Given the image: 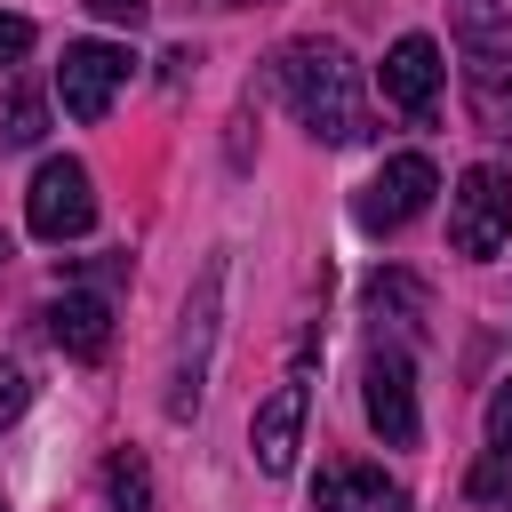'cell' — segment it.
<instances>
[{"instance_id": "1", "label": "cell", "mask_w": 512, "mask_h": 512, "mask_svg": "<svg viewBox=\"0 0 512 512\" xmlns=\"http://www.w3.org/2000/svg\"><path fill=\"white\" fill-rule=\"evenodd\" d=\"M280 96L304 120L312 144H352L360 136V72L344 40H288L280 48Z\"/></svg>"}, {"instance_id": "2", "label": "cell", "mask_w": 512, "mask_h": 512, "mask_svg": "<svg viewBox=\"0 0 512 512\" xmlns=\"http://www.w3.org/2000/svg\"><path fill=\"white\" fill-rule=\"evenodd\" d=\"M216 320H224V264H208L200 288L184 296V328H176V352H168V416H176V424L200 416L208 352H216Z\"/></svg>"}, {"instance_id": "3", "label": "cell", "mask_w": 512, "mask_h": 512, "mask_svg": "<svg viewBox=\"0 0 512 512\" xmlns=\"http://www.w3.org/2000/svg\"><path fill=\"white\" fill-rule=\"evenodd\" d=\"M24 224H32V240H80V232L96 224V184H88V168H80L72 152H48V160L32 168V184H24Z\"/></svg>"}, {"instance_id": "4", "label": "cell", "mask_w": 512, "mask_h": 512, "mask_svg": "<svg viewBox=\"0 0 512 512\" xmlns=\"http://www.w3.org/2000/svg\"><path fill=\"white\" fill-rule=\"evenodd\" d=\"M512 240V168L480 160L456 176V208H448V248L456 256H496Z\"/></svg>"}, {"instance_id": "5", "label": "cell", "mask_w": 512, "mask_h": 512, "mask_svg": "<svg viewBox=\"0 0 512 512\" xmlns=\"http://www.w3.org/2000/svg\"><path fill=\"white\" fill-rule=\"evenodd\" d=\"M128 72H136V56L120 48V40H72L64 48V64H56V96H64V112L72 120H104L112 112V96L128 88Z\"/></svg>"}, {"instance_id": "6", "label": "cell", "mask_w": 512, "mask_h": 512, "mask_svg": "<svg viewBox=\"0 0 512 512\" xmlns=\"http://www.w3.org/2000/svg\"><path fill=\"white\" fill-rule=\"evenodd\" d=\"M464 32H472V48H464V88H472L480 120H488L496 136H512V24H488L480 0H464Z\"/></svg>"}, {"instance_id": "7", "label": "cell", "mask_w": 512, "mask_h": 512, "mask_svg": "<svg viewBox=\"0 0 512 512\" xmlns=\"http://www.w3.org/2000/svg\"><path fill=\"white\" fill-rule=\"evenodd\" d=\"M432 192H440V168H432L424 152H392V160L368 176V192H360V208H352V216H360L368 232H400L408 216H424V200H432Z\"/></svg>"}, {"instance_id": "8", "label": "cell", "mask_w": 512, "mask_h": 512, "mask_svg": "<svg viewBox=\"0 0 512 512\" xmlns=\"http://www.w3.org/2000/svg\"><path fill=\"white\" fill-rule=\"evenodd\" d=\"M360 400H368V424L384 432V448H416L424 416H416V368H408V352H368Z\"/></svg>"}, {"instance_id": "9", "label": "cell", "mask_w": 512, "mask_h": 512, "mask_svg": "<svg viewBox=\"0 0 512 512\" xmlns=\"http://www.w3.org/2000/svg\"><path fill=\"white\" fill-rule=\"evenodd\" d=\"M440 40L432 32H400L392 48H384V96L408 112V120H424L432 112V96H440Z\"/></svg>"}, {"instance_id": "10", "label": "cell", "mask_w": 512, "mask_h": 512, "mask_svg": "<svg viewBox=\"0 0 512 512\" xmlns=\"http://www.w3.org/2000/svg\"><path fill=\"white\" fill-rule=\"evenodd\" d=\"M312 512H408V496L376 464H328L312 480Z\"/></svg>"}, {"instance_id": "11", "label": "cell", "mask_w": 512, "mask_h": 512, "mask_svg": "<svg viewBox=\"0 0 512 512\" xmlns=\"http://www.w3.org/2000/svg\"><path fill=\"white\" fill-rule=\"evenodd\" d=\"M304 400H312L304 384H280V392H272V400L256 408V424H248V448H256V464H264L272 480H280V472L296 464V432H304Z\"/></svg>"}, {"instance_id": "12", "label": "cell", "mask_w": 512, "mask_h": 512, "mask_svg": "<svg viewBox=\"0 0 512 512\" xmlns=\"http://www.w3.org/2000/svg\"><path fill=\"white\" fill-rule=\"evenodd\" d=\"M48 336H56V352H72V360H104V344H112V304L88 296V288H72V296L48 304Z\"/></svg>"}, {"instance_id": "13", "label": "cell", "mask_w": 512, "mask_h": 512, "mask_svg": "<svg viewBox=\"0 0 512 512\" xmlns=\"http://www.w3.org/2000/svg\"><path fill=\"white\" fill-rule=\"evenodd\" d=\"M104 504L112 512H152V472H144L136 448H112L104 456Z\"/></svg>"}, {"instance_id": "14", "label": "cell", "mask_w": 512, "mask_h": 512, "mask_svg": "<svg viewBox=\"0 0 512 512\" xmlns=\"http://www.w3.org/2000/svg\"><path fill=\"white\" fill-rule=\"evenodd\" d=\"M40 128H48L40 88H8V104H0V144H40Z\"/></svg>"}, {"instance_id": "15", "label": "cell", "mask_w": 512, "mask_h": 512, "mask_svg": "<svg viewBox=\"0 0 512 512\" xmlns=\"http://www.w3.org/2000/svg\"><path fill=\"white\" fill-rule=\"evenodd\" d=\"M368 304H376V312H424V288H416L408 272H376V280H368Z\"/></svg>"}, {"instance_id": "16", "label": "cell", "mask_w": 512, "mask_h": 512, "mask_svg": "<svg viewBox=\"0 0 512 512\" xmlns=\"http://www.w3.org/2000/svg\"><path fill=\"white\" fill-rule=\"evenodd\" d=\"M24 56H32V16H8V8H0V72L24 64Z\"/></svg>"}, {"instance_id": "17", "label": "cell", "mask_w": 512, "mask_h": 512, "mask_svg": "<svg viewBox=\"0 0 512 512\" xmlns=\"http://www.w3.org/2000/svg\"><path fill=\"white\" fill-rule=\"evenodd\" d=\"M24 400H32V376H24L16 360H0V424H16V416H24Z\"/></svg>"}, {"instance_id": "18", "label": "cell", "mask_w": 512, "mask_h": 512, "mask_svg": "<svg viewBox=\"0 0 512 512\" xmlns=\"http://www.w3.org/2000/svg\"><path fill=\"white\" fill-rule=\"evenodd\" d=\"M488 440H496V448L512 456V376H504V384L488 392Z\"/></svg>"}, {"instance_id": "19", "label": "cell", "mask_w": 512, "mask_h": 512, "mask_svg": "<svg viewBox=\"0 0 512 512\" xmlns=\"http://www.w3.org/2000/svg\"><path fill=\"white\" fill-rule=\"evenodd\" d=\"M88 8H96L104 24H128V32H136V24L152 16V0H88Z\"/></svg>"}, {"instance_id": "20", "label": "cell", "mask_w": 512, "mask_h": 512, "mask_svg": "<svg viewBox=\"0 0 512 512\" xmlns=\"http://www.w3.org/2000/svg\"><path fill=\"white\" fill-rule=\"evenodd\" d=\"M504 488H512L504 464H480V472H472V496H504Z\"/></svg>"}, {"instance_id": "21", "label": "cell", "mask_w": 512, "mask_h": 512, "mask_svg": "<svg viewBox=\"0 0 512 512\" xmlns=\"http://www.w3.org/2000/svg\"><path fill=\"white\" fill-rule=\"evenodd\" d=\"M224 8H248V0H224Z\"/></svg>"}, {"instance_id": "22", "label": "cell", "mask_w": 512, "mask_h": 512, "mask_svg": "<svg viewBox=\"0 0 512 512\" xmlns=\"http://www.w3.org/2000/svg\"><path fill=\"white\" fill-rule=\"evenodd\" d=\"M0 512H8V496H0Z\"/></svg>"}]
</instances>
